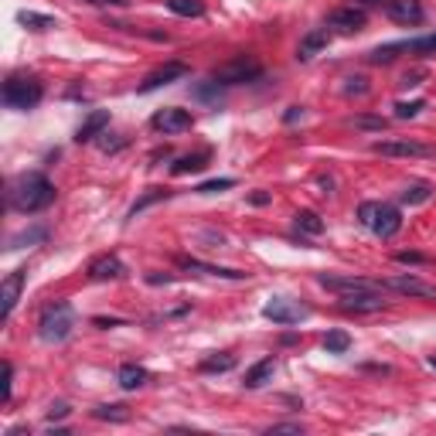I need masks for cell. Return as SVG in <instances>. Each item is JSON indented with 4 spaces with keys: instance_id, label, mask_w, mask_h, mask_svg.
Wrapping results in <instances>:
<instances>
[{
    "instance_id": "1",
    "label": "cell",
    "mask_w": 436,
    "mask_h": 436,
    "mask_svg": "<svg viewBox=\"0 0 436 436\" xmlns=\"http://www.w3.org/2000/svg\"><path fill=\"white\" fill-rule=\"evenodd\" d=\"M51 202H55V185L38 171L17 174L14 181H11V187H7V204H11L14 212H21V215L45 212Z\"/></svg>"
},
{
    "instance_id": "2",
    "label": "cell",
    "mask_w": 436,
    "mask_h": 436,
    "mask_svg": "<svg viewBox=\"0 0 436 436\" xmlns=\"http://www.w3.org/2000/svg\"><path fill=\"white\" fill-rule=\"evenodd\" d=\"M72 327H76L72 303H68V300H55V303H48L45 313H41V321H38V334H41V341H48V344H62L65 338L72 334Z\"/></svg>"
},
{
    "instance_id": "3",
    "label": "cell",
    "mask_w": 436,
    "mask_h": 436,
    "mask_svg": "<svg viewBox=\"0 0 436 436\" xmlns=\"http://www.w3.org/2000/svg\"><path fill=\"white\" fill-rule=\"evenodd\" d=\"M41 95H45V85L34 76H11L4 82L0 99H4L7 109H34L41 103Z\"/></svg>"
},
{
    "instance_id": "4",
    "label": "cell",
    "mask_w": 436,
    "mask_h": 436,
    "mask_svg": "<svg viewBox=\"0 0 436 436\" xmlns=\"http://www.w3.org/2000/svg\"><path fill=\"white\" fill-rule=\"evenodd\" d=\"M259 76H263L259 62L249 58V55H239L232 62H225L222 68H215L212 82H218L222 89H229V85H242V82H252V78H259Z\"/></svg>"
},
{
    "instance_id": "5",
    "label": "cell",
    "mask_w": 436,
    "mask_h": 436,
    "mask_svg": "<svg viewBox=\"0 0 436 436\" xmlns=\"http://www.w3.org/2000/svg\"><path fill=\"white\" fill-rule=\"evenodd\" d=\"M263 317L273 321V324H280V327H290V324L307 321V317H311V307L300 303V300H290V296H273L263 307Z\"/></svg>"
},
{
    "instance_id": "6",
    "label": "cell",
    "mask_w": 436,
    "mask_h": 436,
    "mask_svg": "<svg viewBox=\"0 0 436 436\" xmlns=\"http://www.w3.org/2000/svg\"><path fill=\"white\" fill-rule=\"evenodd\" d=\"M338 307L348 313H375V311H385L389 300L382 294V286L375 290H355V294H341L338 296Z\"/></svg>"
},
{
    "instance_id": "7",
    "label": "cell",
    "mask_w": 436,
    "mask_h": 436,
    "mask_svg": "<svg viewBox=\"0 0 436 436\" xmlns=\"http://www.w3.org/2000/svg\"><path fill=\"white\" fill-rule=\"evenodd\" d=\"M150 126H154L157 133H167V137H174V133H187V130L194 126V120H191V113H187V109L164 106V109H157V113H154Z\"/></svg>"
},
{
    "instance_id": "8",
    "label": "cell",
    "mask_w": 436,
    "mask_h": 436,
    "mask_svg": "<svg viewBox=\"0 0 436 436\" xmlns=\"http://www.w3.org/2000/svg\"><path fill=\"white\" fill-rule=\"evenodd\" d=\"M385 14H389V21L403 24V28H416V24L426 21V11H422L420 0H389Z\"/></svg>"
},
{
    "instance_id": "9",
    "label": "cell",
    "mask_w": 436,
    "mask_h": 436,
    "mask_svg": "<svg viewBox=\"0 0 436 436\" xmlns=\"http://www.w3.org/2000/svg\"><path fill=\"white\" fill-rule=\"evenodd\" d=\"M317 283L324 286V290H331V294H355V290H375V286H382V283H372L365 280V276H334V273H321L317 276ZM385 290V286H382Z\"/></svg>"
},
{
    "instance_id": "10",
    "label": "cell",
    "mask_w": 436,
    "mask_h": 436,
    "mask_svg": "<svg viewBox=\"0 0 436 436\" xmlns=\"http://www.w3.org/2000/svg\"><path fill=\"white\" fill-rule=\"evenodd\" d=\"M375 154L382 157H430V147H422L420 140H375L372 143Z\"/></svg>"
},
{
    "instance_id": "11",
    "label": "cell",
    "mask_w": 436,
    "mask_h": 436,
    "mask_svg": "<svg viewBox=\"0 0 436 436\" xmlns=\"http://www.w3.org/2000/svg\"><path fill=\"white\" fill-rule=\"evenodd\" d=\"M382 286H385V290H395V294H405V296L436 300V286L433 283H422L420 276H392V280H385Z\"/></svg>"
},
{
    "instance_id": "12",
    "label": "cell",
    "mask_w": 436,
    "mask_h": 436,
    "mask_svg": "<svg viewBox=\"0 0 436 436\" xmlns=\"http://www.w3.org/2000/svg\"><path fill=\"white\" fill-rule=\"evenodd\" d=\"M24 280H28V269H14L7 280H4V286H0V300H4V307H0V317L4 321H11V313H14L17 300H21V286H24Z\"/></svg>"
},
{
    "instance_id": "13",
    "label": "cell",
    "mask_w": 436,
    "mask_h": 436,
    "mask_svg": "<svg viewBox=\"0 0 436 436\" xmlns=\"http://www.w3.org/2000/svg\"><path fill=\"white\" fill-rule=\"evenodd\" d=\"M120 276H126V266L120 256H113V252H106V256H95L93 263H89V280H120Z\"/></svg>"
},
{
    "instance_id": "14",
    "label": "cell",
    "mask_w": 436,
    "mask_h": 436,
    "mask_svg": "<svg viewBox=\"0 0 436 436\" xmlns=\"http://www.w3.org/2000/svg\"><path fill=\"white\" fill-rule=\"evenodd\" d=\"M187 76V65L185 62H167L160 65V68H154L150 76L140 82V93H154V89H160V85H167V82H174V78H185Z\"/></svg>"
},
{
    "instance_id": "15",
    "label": "cell",
    "mask_w": 436,
    "mask_h": 436,
    "mask_svg": "<svg viewBox=\"0 0 436 436\" xmlns=\"http://www.w3.org/2000/svg\"><path fill=\"white\" fill-rule=\"evenodd\" d=\"M181 269L187 273H204V276H218V280H249V273H242V269H229V266H212V263H198V259H177Z\"/></svg>"
},
{
    "instance_id": "16",
    "label": "cell",
    "mask_w": 436,
    "mask_h": 436,
    "mask_svg": "<svg viewBox=\"0 0 436 436\" xmlns=\"http://www.w3.org/2000/svg\"><path fill=\"white\" fill-rule=\"evenodd\" d=\"M399 229H403V215H399V208H392V204H378L375 222H372V232L378 235V239H392Z\"/></svg>"
},
{
    "instance_id": "17",
    "label": "cell",
    "mask_w": 436,
    "mask_h": 436,
    "mask_svg": "<svg viewBox=\"0 0 436 436\" xmlns=\"http://www.w3.org/2000/svg\"><path fill=\"white\" fill-rule=\"evenodd\" d=\"M365 21H368V14H365V7H338L334 14L327 17V24L331 28H341V31H358V28H365Z\"/></svg>"
},
{
    "instance_id": "18",
    "label": "cell",
    "mask_w": 436,
    "mask_h": 436,
    "mask_svg": "<svg viewBox=\"0 0 436 436\" xmlns=\"http://www.w3.org/2000/svg\"><path fill=\"white\" fill-rule=\"evenodd\" d=\"M109 126V113L106 109H95V113H89L85 120H82V126L76 130V140L78 143H93L95 137H103Z\"/></svg>"
},
{
    "instance_id": "19",
    "label": "cell",
    "mask_w": 436,
    "mask_h": 436,
    "mask_svg": "<svg viewBox=\"0 0 436 436\" xmlns=\"http://www.w3.org/2000/svg\"><path fill=\"white\" fill-rule=\"evenodd\" d=\"M273 372H276V361L273 358H263V361H256L249 372H246V378H242V385L246 389H263L266 382H273Z\"/></svg>"
},
{
    "instance_id": "20",
    "label": "cell",
    "mask_w": 436,
    "mask_h": 436,
    "mask_svg": "<svg viewBox=\"0 0 436 436\" xmlns=\"http://www.w3.org/2000/svg\"><path fill=\"white\" fill-rule=\"evenodd\" d=\"M327 45H331V34L327 31L303 34V38H300V48H296V58H300V62H311L313 55H317V51H324Z\"/></svg>"
},
{
    "instance_id": "21",
    "label": "cell",
    "mask_w": 436,
    "mask_h": 436,
    "mask_svg": "<svg viewBox=\"0 0 436 436\" xmlns=\"http://www.w3.org/2000/svg\"><path fill=\"white\" fill-rule=\"evenodd\" d=\"M116 382H120V389L137 392V389H143V385L150 382V372H147L143 365H123L120 375H116Z\"/></svg>"
},
{
    "instance_id": "22",
    "label": "cell",
    "mask_w": 436,
    "mask_h": 436,
    "mask_svg": "<svg viewBox=\"0 0 436 436\" xmlns=\"http://www.w3.org/2000/svg\"><path fill=\"white\" fill-rule=\"evenodd\" d=\"M208 150H198V154H185V157H177V164L171 167L174 177H185V174H198L208 167Z\"/></svg>"
},
{
    "instance_id": "23",
    "label": "cell",
    "mask_w": 436,
    "mask_h": 436,
    "mask_svg": "<svg viewBox=\"0 0 436 436\" xmlns=\"http://www.w3.org/2000/svg\"><path fill=\"white\" fill-rule=\"evenodd\" d=\"M93 420H103V422H130V409H126L123 403L95 405V409H93Z\"/></svg>"
},
{
    "instance_id": "24",
    "label": "cell",
    "mask_w": 436,
    "mask_h": 436,
    "mask_svg": "<svg viewBox=\"0 0 436 436\" xmlns=\"http://www.w3.org/2000/svg\"><path fill=\"white\" fill-rule=\"evenodd\" d=\"M399 51H409V41H392V45H378L375 51H368V62L372 65H389Z\"/></svg>"
},
{
    "instance_id": "25",
    "label": "cell",
    "mask_w": 436,
    "mask_h": 436,
    "mask_svg": "<svg viewBox=\"0 0 436 436\" xmlns=\"http://www.w3.org/2000/svg\"><path fill=\"white\" fill-rule=\"evenodd\" d=\"M204 375H215V372H232L235 368V355H229V351H222V355H212V358H204L202 365H198Z\"/></svg>"
},
{
    "instance_id": "26",
    "label": "cell",
    "mask_w": 436,
    "mask_h": 436,
    "mask_svg": "<svg viewBox=\"0 0 436 436\" xmlns=\"http://www.w3.org/2000/svg\"><path fill=\"white\" fill-rule=\"evenodd\" d=\"M351 348V334L348 331H327L324 334V351L327 355H344Z\"/></svg>"
},
{
    "instance_id": "27",
    "label": "cell",
    "mask_w": 436,
    "mask_h": 436,
    "mask_svg": "<svg viewBox=\"0 0 436 436\" xmlns=\"http://www.w3.org/2000/svg\"><path fill=\"white\" fill-rule=\"evenodd\" d=\"M296 229L303 235H321L324 232V218L317 212H296Z\"/></svg>"
},
{
    "instance_id": "28",
    "label": "cell",
    "mask_w": 436,
    "mask_h": 436,
    "mask_svg": "<svg viewBox=\"0 0 436 436\" xmlns=\"http://www.w3.org/2000/svg\"><path fill=\"white\" fill-rule=\"evenodd\" d=\"M167 11L177 17H202L204 4L202 0H167Z\"/></svg>"
},
{
    "instance_id": "29",
    "label": "cell",
    "mask_w": 436,
    "mask_h": 436,
    "mask_svg": "<svg viewBox=\"0 0 436 436\" xmlns=\"http://www.w3.org/2000/svg\"><path fill=\"white\" fill-rule=\"evenodd\" d=\"M17 21H21L28 31H48V28H55V17L34 14V11H21V14H17Z\"/></svg>"
},
{
    "instance_id": "30",
    "label": "cell",
    "mask_w": 436,
    "mask_h": 436,
    "mask_svg": "<svg viewBox=\"0 0 436 436\" xmlns=\"http://www.w3.org/2000/svg\"><path fill=\"white\" fill-rule=\"evenodd\" d=\"M48 239V229H28V232H17L11 242H7V249H24V246H34V242H45Z\"/></svg>"
},
{
    "instance_id": "31",
    "label": "cell",
    "mask_w": 436,
    "mask_h": 436,
    "mask_svg": "<svg viewBox=\"0 0 436 436\" xmlns=\"http://www.w3.org/2000/svg\"><path fill=\"white\" fill-rule=\"evenodd\" d=\"M430 194H433V187L420 181V185L405 187L403 194H399V202H403V204H422V202H430Z\"/></svg>"
},
{
    "instance_id": "32",
    "label": "cell",
    "mask_w": 436,
    "mask_h": 436,
    "mask_svg": "<svg viewBox=\"0 0 436 436\" xmlns=\"http://www.w3.org/2000/svg\"><path fill=\"white\" fill-rule=\"evenodd\" d=\"M164 198H167V187H150V191H147V194H143L140 202L133 204V208H130V218H137L143 212V208H147V204H154V202H164Z\"/></svg>"
},
{
    "instance_id": "33",
    "label": "cell",
    "mask_w": 436,
    "mask_h": 436,
    "mask_svg": "<svg viewBox=\"0 0 436 436\" xmlns=\"http://www.w3.org/2000/svg\"><path fill=\"white\" fill-rule=\"evenodd\" d=\"M426 103L422 99H412V103H395V120H412V116H420Z\"/></svg>"
},
{
    "instance_id": "34",
    "label": "cell",
    "mask_w": 436,
    "mask_h": 436,
    "mask_svg": "<svg viewBox=\"0 0 436 436\" xmlns=\"http://www.w3.org/2000/svg\"><path fill=\"white\" fill-rule=\"evenodd\" d=\"M351 126H355V130H375V133H382L389 123H385L382 116H355V120H351Z\"/></svg>"
},
{
    "instance_id": "35",
    "label": "cell",
    "mask_w": 436,
    "mask_h": 436,
    "mask_svg": "<svg viewBox=\"0 0 436 436\" xmlns=\"http://www.w3.org/2000/svg\"><path fill=\"white\" fill-rule=\"evenodd\" d=\"M229 187H235L232 177H218V181H204V185H198L194 191H198V194H218V191H229Z\"/></svg>"
},
{
    "instance_id": "36",
    "label": "cell",
    "mask_w": 436,
    "mask_h": 436,
    "mask_svg": "<svg viewBox=\"0 0 436 436\" xmlns=\"http://www.w3.org/2000/svg\"><path fill=\"white\" fill-rule=\"evenodd\" d=\"M426 78H430L426 68H412V72H405V76L399 78V85H403V89H416V85H422Z\"/></svg>"
},
{
    "instance_id": "37",
    "label": "cell",
    "mask_w": 436,
    "mask_h": 436,
    "mask_svg": "<svg viewBox=\"0 0 436 436\" xmlns=\"http://www.w3.org/2000/svg\"><path fill=\"white\" fill-rule=\"evenodd\" d=\"M409 51H436V31L426 38H409Z\"/></svg>"
},
{
    "instance_id": "38",
    "label": "cell",
    "mask_w": 436,
    "mask_h": 436,
    "mask_svg": "<svg viewBox=\"0 0 436 436\" xmlns=\"http://www.w3.org/2000/svg\"><path fill=\"white\" fill-rule=\"evenodd\" d=\"M348 85H344V93L348 95H365L368 93V78H361V76H351V78H344Z\"/></svg>"
},
{
    "instance_id": "39",
    "label": "cell",
    "mask_w": 436,
    "mask_h": 436,
    "mask_svg": "<svg viewBox=\"0 0 436 436\" xmlns=\"http://www.w3.org/2000/svg\"><path fill=\"white\" fill-rule=\"evenodd\" d=\"M375 212H378V202H365V204L358 208V222H361V225H368V229H372Z\"/></svg>"
},
{
    "instance_id": "40",
    "label": "cell",
    "mask_w": 436,
    "mask_h": 436,
    "mask_svg": "<svg viewBox=\"0 0 436 436\" xmlns=\"http://www.w3.org/2000/svg\"><path fill=\"white\" fill-rule=\"evenodd\" d=\"M11 389H14V365L4 361V403H11Z\"/></svg>"
},
{
    "instance_id": "41",
    "label": "cell",
    "mask_w": 436,
    "mask_h": 436,
    "mask_svg": "<svg viewBox=\"0 0 436 436\" xmlns=\"http://www.w3.org/2000/svg\"><path fill=\"white\" fill-rule=\"evenodd\" d=\"M273 433H294V436H300V433H303V426H300V422H276V426H269V430H266V436H273Z\"/></svg>"
},
{
    "instance_id": "42",
    "label": "cell",
    "mask_w": 436,
    "mask_h": 436,
    "mask_svg": "<svg viewBox=\"0 0 436 436\" xmlns=\"http://www.w3.org/2000/svg\"><path fill=\"white\" fill-rule=\"evenodd\" d=\"M395 263H409V266H422V263H426V256H420V252H395Z\"/></svg>"
},
{
    "instance_id": "43",
    "label": "cell",
    "mask_w": 436,
    "mask_h": 436,
    "mask_svg": "<svg viewBox=\"0 0 436 436\" xmlns=\"http://www.w3.org/2000/svg\"><path fill=\"white\" fill-rule=\"evenodd\" d=\"M68 412H72V409H68V405H65V403L51 405V409H48V422H55V420H65Z\"/></svg>"
},
{
    "instance_id": "44",
    "label": "cell",
    "mask_w": 436,
    "mask_h": 436,
    "mask_svg": "<svg viewBox=\"0 0 436 436\" xmlns=\"http://www.w3.org/2000/svg\"><path fill=\"white\" fill-rule=\"evenodd\" d=\"M82 4H95V7H126L130 0H82Z\"/></svg>"
},
{
    "instance_id": "45",
    "label": "cell",
    "mask_w": 436,
    "mask_h": 436,
    "mask_svg": "<svg viewBox=\"0 0 436 436\" xmlns=\"http://www.w3.org/2000/svg\"><path fill=\"white\" fill-rule=\"evenodd\" d=\"M300 116H303V109H300V106H290L286 113H283V123H296Z\"/></svg>"
},
{
    "instance_id": "46",
    "label": "cell",
    "mask_w": 436,
    "mask_h": 436,
    "mask_svg": "<svg viewBox=\"0 0 436 436\" xmlns=\"http://www.w3.org/2000/svg\"><path fill=\"white\" fill-rule=\"evenodd\" d=\"M317 185L324 187L321 194H331V191H334V177H327V174H321V177H317Z\"/></svg>"
},
{
    "instance_id": "47",
    "label": "cell",
    "mask_w": 436,
    "mask_h": 436,
    "mask_svg": "<svg viewBox=\"0 0 436 436\" xmlns=\"http://www.w3.org/2000/svg\"><path fill=\"white\" fill-rule=\"evenodd\" d=\"M93 324L95 327H116V324H123V321H116V317H93Z\"/></svg>"
},
{
    "instance_id": "48",
    "label": "cell",
    "mask_w": 436,
    "mask_h": 436,
    "mask_svg": "<svg viewBox=\"0 0 436 436\" xmlns=\"http://www.w3.org/2000/svg\"><path fill=\"white\" fill-rule=\"evenodd\" d=\"M249 202H252V204H269V194H266V191H256Z\"/></svg>"
},
{
    "instance_id": "49",
    "label": "cell",
    "mask_w": 436,
    "mask_h": 436,
    "mask_svg": "<svg viewBox=\"0 0 436 436\" xmlns=\"http://www.w3.org/2000/svg\"><path fill=\"white\" fill-rule=\"evenodd\" d=\"M430 368H433V372H436V355H433V358H430Z\"/></svg>"
},
{
    "instance_id": "50",
    "label": "cell",
    "mask_w": 436,
    "mask_h": 436,
    "mask_svg": "<svg viewBox=\"0 0 436 436\" xmlns=\"http://www.w3.org/2000/svg\"><path fill=\"white\" fill-rule=\"evenodd\" d=\"M358 4H382V0H358Z\"/></svg>"
}]
</instances>
